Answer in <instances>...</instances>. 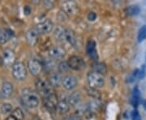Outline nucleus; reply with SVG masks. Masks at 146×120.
<instances>
[{
	"label": "nucleus",
	"instance_id": "33",
	"mask_svg": "<svg viewBox=\"0 0 146 120\" xmlns=\"http://www.w3.org/2000/svg\"><path fill=\"white\" fill-rule=\"evenodd\" d=\"M131 118H132V120H141V115H140L139 112L136 110L132 111V113H131Z\"/></svg>",
	"mask_w": 146,
	"mask_h": 120
},
{
	"label": "nucleus",
	"instance_id": "24",
	"mask_svg": "<svg viewBox=\"0 0 146 120\" xmlns=\"http://www.w3.org/2000/svg\"><path fill=\"white\" fill-rule=\"evenodd\" d=\"M94 72H98V73L102 74V75H105L107 72V69H106V66L103 63H96L94 65Z\"/></svg>",
	"mask_w": 146,
	"mask_h": 120
},
{
	"label": "nucleus",
	"instance_id": "32",
	"mask_svg": "<svg viewBox=\"0 0 146 120\" xmlns=\"http://www.w3.org/2000/svg\"><path fill=\"white\" fill-rule=\"evenodd\" d=\"M146 76V66L145 65H143L141 67V69L140 70V75H139V79H142L145 78V76Z\"/></svg>",
	"mask_w": 146,
	"mask_h": 120
},
{
	"label": "nucleus",
	"instance_id": "12",
	"mask_svg": "<svg viewBox=\"0 0 146 120\" xmlns=\"http://www.w3.org/2000/svg\"><path fill=\"white\" fill-rule=\"evenodd\" d=\"M63 86L68 90L73 89L77 85V80L75 76L68 75L63 79Z\"/></svg>",
	"mask_w": 146,
	"mask_h": 120
},
{
	"label": "nucleus",
	"instance_id": "38",
	"mask_svg": "<svg viewBox=\"0 0 146 120\" xmlns=\"http://www.w3.org/2000/svg\"><path fill=\"white\" fill-rule=\"evenodd\" d=\"M142 104H143V106H144V108L146 110V100H144L143 101H142Z\"/></svg>",
	"mask_w": 146,
	"mask_h": 120
},
{
	"label": "nucleus",
	"instance_id": "19",
	"mask_svg": "<svg viewBox=\"0 0 146 120\" xmlns=\"http://www.w3.org/2000/svg\"><path fill=\"white\" fill-rule=\"evenodd\" d=\"M65 42H68L72 46H76V37L75 36L74 32L70 29H66L65 33Z\"/></svg>",
	"mask_w": 146,
	"mask_h": 120
},
{
	"label": "nucleus",
	"instance_id": "15",
	"mask_svg": "<svg viewBox=\"0 0 146 120\" xmlns=\"http://www.w3.org/2000/svg\"><path fill=\"white\" fill-rule=\"evenodd\" d=\"M1 93L3 96V98H8L13 93V85L10 82L6 81L3 84L1 88Z\"/></svg>",
	"mask_w": 146,
	"mask_h": 120
},
{
	"label": "nucleus",
	"instance_id": "39",
	"mask_svg": "<svg viewBox=\"0 0 146 120\" xmlns=\"http://www.w3.org/2000/svg\"><path fill=\"white\" fill-rule=\"evenodd\" d=\"M3 94H2V93H1V91H0V101L3 100Z\"/></svg>",
	"mask_w": 146,
	"mask_h": 120
},
{
	"label": "nucleus",
	"instance_id": "10",
	"mask_svg": "<svg viewBox=\"0 0 146 120\" xmlns=\"http://www.w3.org/2000/svg\"><path fill=\"white\" fill-rule=\"evenodd\" d=\"M62 8L63 11L69 15H74L77 12L78 7L76 3L72 1H65L62 3Z\"/></svg>",
	"mask_w": 146,
	"mask_h": 120
},
{
	"label": "nucleus",
	"instance_id": "37",
	"mask_svg": "<svg viewBox=\"0 0 146 120\" xmlns=\"http://www.w3.org/2000/svg\"><path fill=\"white\" fill-rule=\"evenodd\" d=\"M6 120H17V119H16L15 118H13V117H12L11 115H10L9 117H7V118L6 119Z\"/></svg>",
	"mask_w": 146,
	"mask_h": 120
},
{
	"label": "nucleus",
	"instance_id": "23",
	"mask_svg": "<svg viewBox=\"0 0 146 120\" xmlns=\"http://www.w3.org/2000/svg\"><path fill=\"white\" fill-rule=\"evenodd\" d=\"M125 11L126 13H127V15H129V16H136V15H138V14L140 13L141 9H140V7H139L138 6L131 5L129 6V7H127L126 8Z\"/></svg>",
	"mask_w": 146,
	"mask_h": 120
},
{
	"label": "nucleus",
	"instance_id": "8",
	"mask_svg": "<svg viewBox=\"0 0 146 120\" xmlns=\"http://www.w3.org/2000/svg\"><path fill=\"white\" fill-rule=\"evenodd\" d=\"M28 68H29V72L33 76H37L42 72V64L39 60H37L36 58H31L29 59L28 63Z\"/></svg>",
	"mask_w": 146,
	"mask_h": 120
},
{
	"label": "nucleus",
	"instance_id": "34",
	"mask_svg": "<svg viewBox=\"0 0 146 120\" xmlns=\"http://www.w3.org/2000/svg\"><path fill=\"white\" fill-rule=\"evenodd\" d=\"M96 18H97V14L95 12L91 11V12H89V14H88V20L89 21H94L96 20Z\"/></svg>",
	"mask_w": 146,
	"mask_h": 120
},
{
	"label": "nucleus",
	"instance_id": "7",
	"mask_svg": "<svg viewBox=\"0 0 146 120\" xmlns=\"http://www.w3.org/2000/svg\"><path fill=\"white\" fill-rule=\"evenodd\" d=\"M54 29V24L50 20H46L39 23L36 26V29L39 34H46L52 31Z\"/></svg>",
	"mask_w": 146,
	"mask_h": 120
},
{
	"label": "nucleus",
	"instance_id": "3",
	"mask_svg": "<svg viewBox=\"0 0 146 120\" xmlns=\"http://www.w3.org/2000/svg\"><path fill=\"white\" fill-rule=\"evenodd\" d=\"M88 84L89 87L94 89H99L102 88L105 84V79L103 75L98 73L96 72H93L88 74Z\"/></svg>",
	"mask_w": 146,
	"mask_h": 120
},
{
	"label": "nucleus",
	"instance_id": "1",
	"mask_svg": "<svg viewBox=\"0 0 146 120\" xmlns=\"http://www.w3.org/2000/svg\"><path fill=\"white\" fill-rule=\"evenodd\" d=\"M21 99L24 104L29 108H36L39 105V97L36 92L29 88L24 89L21 92Z\"/></svg>",
	"mask_w": 146,
	"mask_h": 120
},
{
	"label": "nucleus",
	"instance_id": "28",
	"mask_svg": "<svg viewBox=\"0 0 146 120\" xmlns=\"http://www.w3.org/2000/svg\"><path fill=\"white\" fill-rule=\"evenodd\" d=\"M0 110H1V112L3 114H8V113L13 111V107H12L11 104L6 102V103H3V104L1 105Z\"/></svg>",
	"mask_w": 146,
	"mask_h": 120
},
{
	"label": "nucleus",
	"instance_id": "4",
	"mask_svg": "<svg viewBox=\"0 0 146 120\" xmlns=\"http://www.w3.org/2000/svg\"><path fill=\"white\" fill-rule=\"evenodd\" d=\"M12 75L17 80H25L27 77V71L25 64L21 61H16L12 66Z\"/></svg>",
	"mask_w": 146,
	"mask_h": 120
},
{
	"label": "nucleus",
	"instance_id": "35",
	"mask_svg": "<svg viewBox=\"0 0 146 120\" xmlns=\"http://www.w3.org/2000/svg\"><path fill=\"white\" fill-rule=\"evenodd\" d=\"M64 120H81V119L79 117L78 115H70V116H68V117H67V118H65Z\"/></svg>",
	"mask_w": 146,
	"mask_h": 120
},
{
	"label": "nucleus",
	"instance_id": "20",
	"mask_svg": "<svg viewBox=\"0 0 146 120\" xmlns=\"http://www.w3.org/2000/svg\"><path fill=\"white\" fill-rule=\"evenodd\" d=\"M49 82L52 86H59L61 84H63V79L59 74L54 73L50 76Z\"/></svg>",
	"mask_w": 146,
	"mask_h": 120
},
{
	"label": "nucleus",
	"instance_id": "13",
	"mask_svg": "<svg viewBox=\"0 0 146 120\" xmlns=\"http://www.w3.org/2000/svg\"><path fill=\"white\" fill-rule=\"evenodd\" d=\"M38 36H39V32H37L36 28L31 29L26 32L27 42L31 46H35L38 41Z\"/></svg>",
	"mask_w": 146,
	"mask_h": 120
},
{
	"label": "nucleus",
	"instance_id": "31",
	"mask_svg": "<svg viewBox=\"0 0 146 120\" xmlns=\"http://www.w3.org/2000/svg\"><path fill=\"white\" fill-rule=\"evenodd\" d=\"M58 71L60 72H67L68 69L70 68L69 67V64H68V62H66V61H62L61 63L58 64Z\"/></svg>",
	"mask_w": 146,
	"mask_h": 120
},
{
	"label": "nucleus",
	"instance_id": "36",
	"mask_svg": "<svg viewBox=\"0 0 146 120\" xmlns=\"http://www.w3.org/2000/svg\"><path fill=\"white\" fill-rule=\"evenodd\" d=\"M31 8L29 7V6H25V7H24V12H25V14L26 15V16H29L30 13H31Z\"/></svg>",
	"mask_w": 146,
	"mask_h": 120
},
{
	"label": "nucleus",
	"instance_id": "25",
	"mask_svg": "<svg viewBox=\"0 0 146 120\" xmlns=\"http://www.w3.org/2000/svg\"><path fill=\"white\" fill-rule=\"evenodd\" d=\"M11 115L17 120L24 119V113H23V111L21 108H16L15 110H13Z\"/></svg>",
	"mask_w": 146,
	"mask_h": 120
},
{
	"label": "nucleus",
	"instance_id": "26",
	"mask_svg": "<svg viewBox=\"0 0 146 120\" xmlns=\"http://www.w3.org/2000/svg\"><path fill=\"white\" fill-rule=\"evenodd\" d=\"M87 93L89 94L91 97L94 98V99H98V98L101 97V93H100L99 91L97 89H94V88L89 87V89H87Z\"/></svg>",
	"mask_w": 146,
	"mask_h": 120
},
{
	"label": "nucleus",
	"instance_id": "17",
	"mask_svg": "<svg viewBox=\"0 0 146 120\" xmlns=\"http://www.w3.org/2000/svg\"><path fill=\"white\" fill-rule=\"evenodd\" d=\"M81 100V96L79 92H74L71 94L68 97V104L70 105V106H77Z\"/></svg>",
	"mask_w": 146,
	"mask_h": 120
},
{
	"label": "nucleus",
	"instance_id": "11",
	"mask_svg": "<svg viewBox=\"0 0 146 120\" xmlns=\"http://www.w3.org/2000/svg\"><path fill=\"white\" fill-rule=\"evenodd\" d=\"M49 55L54 59H62L65 57L66 52L62 47L54 46L49 50Z\"/></svg>",
	"mask_w": 146,
	"mask_h": 120
},
{
	"label": "nucleus",
	"instance_id": "14",
	"mask_svg": "<svg viewBox=\"0 0 146 120\" xmlns=\"http://www.w3.org/2000/svg\"><path fill=\"white\" fill-rule=\"evenodd\" d=\"M13 35L12 31L9 29H0V44L3 45L10 40Z\"/></svg>",
	"mask_w": 146,
	"mask_h": 120
},
{
	"label": "nucleus",
	"instance_id": "21",
	"mask_svg": "<svg viewBox=\"0 0 146 120\" xmlns=\"http://www.w3.org/2000/svg\"><path fill=\"white\" fill-rule=\"evenodd\" d=\"M70 109V105L68 104V101L65 100H61L58 101V110L60 114H66L69 111Z\"/></svg>",
	"mask_w": 146,
	"mask_h": 120
},
{
	"label": "nucleus",
	"instance_id": "5",
	"mask_svg": "<svg viewBox=\"0 0 146 120\" xmlns=\"http://www.w3.org/2000/svg\"><path fill=\"white\" fill-rule=\"evenodd\" d=\"M58 97L54 93L51 94L44 98V105L51 113H54L58 108Z\"/></svg>",
	"mask_w": 146,
	"mask_h": 120
},
{
	"label": "nucleus",
	"instance_id": "29",
	"mask_svg": "<svg viewBox=\"0 0 146 120\" xmlns=\"http://www.w3.org/2000/svg\"><path fill=\"white\" fill-rule=\"evenodd\" d=\"M100 107H101V105H100L99 101H97V100L91 101V102L89 104V106H88L89 110H90L91 112L98 111V110L100 109Z\"/></svg>",
	"mask_w": 146,
	"mask_h": 120
},
{
	"label": "nucleus",
	"instance_id": "27",
	"mask_svg": "<svg viewBox=\"0 0 146 120\" xmlns=\"http://www.w3.org/2000/svg\"><path fill=\"white\" fill-rule=\"evenodd\" d=\"M139 75H140V70L136 69L132 72V73L129 75L127 78V82L128 83H132L136 80V79L139 78Z\"/></svg>",
	"mask_w": 146,
	"mask_h": 120
},
{
	"label": "nucleus",
	"instance_id": "9",
	"mask_svg": "<svg viewBox=\"0 0 146 120\" xmlns=\"http://www.w3.org/2000/svg\"><path fill=\"white\" fill-rule=\"evenodd\" d=\"M2 60L3 63L5 64L6 66L9 67V66H13L14 63H16V55L14 52L10 50V49H7L4 50L3 54V58H2Z\"/></svg>",
	"mask_w": 146,
	"mask_h": 120
},
{
	"label": "nucleus",
	"instance_id": "22",
	"mask_svg": "<svg viewBox=\"0 0 146 120\" xmlns=\"http://www.w3.org/2000/svg\"><path fill=\"white\" fill-rule=\"evenodd\" d=\"M66 29L65 28L62 26L58 27L56 30L54 32V35L57 39L59 41H65V33H66Z\"/></svg>",
	"mask_w": 146,
	"mask_h": 120
},
{
	"label": "nucleus",
	"instance_id": "16",
	"mask_svg": "<svg viewBox=\"0 0 146 120\" xmlns=\"http://www.w3.org/2000/svg\"><path fill=\"white\" fill-rule=\"evenodd\" d=\"M86 50L89 54V57H91L93 59H96L98 58V53L96 50V42L94 41H89L87 43Z\"/></svg>",
	"mask_w": 146,
	"mask_h": 120
},
{
	"label": "nucleus",
	"instance_id": "18",
	"mask_svg": "<svg viewBox=\"0 0 146 120\" xmlns=\"http://www.w3.org/2000/svg\"><path fill=\"white\" fill-rule=\"evenodd\" d=\"M140 101H141V93H140V90L138 89V87H135L134 89H133L132 96H131V103L135 108H137L138 105L140 103Z\"/></svg>",
	"mask_w": 146,
	"mask_h": 120
},
{
	"label": "nucleus",
	"instance_id": "2",
	"mask_svg": "<svg viewBox=\"0 0 146 120\" xmlns=\"http://www.w3.org/2000/svg\"><path fill=\"white\" fill-rule=\"evenodd\" d=\"M36 91L42 97H46L48 96L53 94V86L49 81L42 79H38L36 81Z\"/></svg>",
	"mask_w": 146,
	"mask_h": 120
},
{
	"label": "nucleus",
	"instance_id": "6",
	"mask_svg": "<svg viewBox=\"0 0 146 120\" xmlns=\"http://www.w3.org/2000/svg\"><path fill=\"white\" fill-rule=\"evenodd\" d=\"M68 64L70 68H72L73 70L76 71H80V70H83L85 68V62L82 58L79 57V56H72L68 59Z\"/></svg>",
	"mask_w": 146,
	"mask_h": 120
},
{
	"label": "nucleus",
	"instance_id": "30",
	"mask_svg": "<svg viewBox=\"0 0 146 120\" xmlns=\"http://www.w3.org/2000/svg\"><path fill=\"white\" fill-rule=\"evenodd\" d=\"M146 38V26L141 27V29L139 31L138 33V42H143L144 40H145Z\"/></svg>",
	"mask_w": 146,
	"mask_h": 120
}]
</instances>
